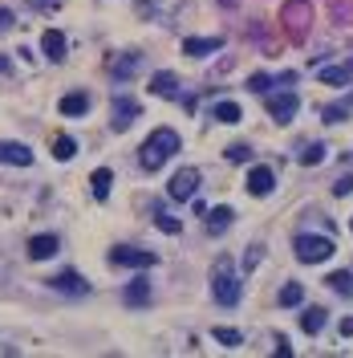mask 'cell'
Here are the masks:
<instances>
[{
    "mask_svg": "<svg viewBox=\"0 0 353 358\" xmlns=\"http://www.w3.org/2000/svg\"><path fill=\"white\" fill-rule=\"evenodd\" d=\"M281 33L288 45H305L313 33V4L308 0H284L281 4Z\"/></svg>",
    "mask_w": 353,
    "mask_h": 358,
    "instance_id": "cell-1",
    "label": "cell"
},
{
    "mask_svg": "<svg viewBox=\"0 0 353 358\" xmlns=\"http://www.w3.org/2000/svg\"><path fill=\"white\" fill-rule=\"evenodd\" d=\"M179 147H183L179 130H171V126H159V130H155V135H150V139L139 147V163H142L146 171H159L166 159L179 151Z\"/></svg>",
    "mask_w": 353,
    "mask_h": 358,
    "instance_id": "cell-2",
    "label": "cell"
},
{
    "mask_svg": "<svg viewBox=\"0 0 353 358\" xmlns=\"http://www.w3.org/2000/svg\"><path fill=\"white\" fill-rule=\"evenodd\" d=\"M292 248H297V261L301 264H321L333 257V240L329 237H313V232H301V237L292 240Z\"/></svg>",
    "mask_w": 353,
    "mask_h": 358,
    "instance_id": "cell-3",
    "label": "cell"
},
{
    "mask_svg": "<svg viewBox=\"0 0 353 358\" xmlns=\"http://www.w3.org/2000/svg\"><path fill=\"white\" fill-rule=\"evenodd\" d=\"M212 293H215V301H219V306H235V301H240V281L232 277V261H228V257L215 264Z\"/></svg>",
    "mask_w": 353,
    "mask_h": 358,
    "instance_id": "cell-4",
    "label": "cell"
},
{
    "mask_svg": "<svg viewBox=\"0 0 353 358\" xmlns=\"http://www.w3.org/2000/svg\"><path fill=\"white\" fill-rule=\"evenodd\" d=\"M110 264H122V269H155L159 253L134 248V244H118V248H110Z\"/></svg>",
    "mask_w": 353,
    "mask_h": 358,
    "instance_id": "cell-5",
    "label": "cell"
},
{
    "mask_svg": "<svg viewBox=\"0 0 353 358\" xmlns=\"http://www.w3.org/2000/svg\"><path fill=\"white\" fill-rule=\"evenodd\" d=\"M195 191H199V171L183 167V171H175V179H171L166 195H171L175 204H187V200H195Z\"/></svg>",
    "mask_w": 353,
    "mask_h": 358,
    "instance_id": "cell-6",
    "label": "cell"
},
{
    "mask_svg": "<svg viewBox=\"0 0 353 358\" xmlns=\"http://www.w3.org/2000/svg\"><path fill=\"white\" fill-rule=\"evenodd\" d=\"M297 110H301V98L292 94V90L268 94V114H272V122H292L297 119Z\"/></svg>",
    "mask_w": 353,
    "mask_h": 358,
    "instance_id": "cell-7",
    "label": "cell"
},
{
    "mask_svg": "<svg viewBox=\"0 0 353 358\" xmlns=\"http://www.w3.org/2000/svg\"><path fill=\"white\" fill-rule=\"evenodd\" d=\"M272 188H276V175H272V167H252L248 171V195H256V200H264V195H272Z\"/></svg>",
    "mask_w": 353,
    "mask_h": 358,
    "instance_id": "cell-8",
    "label": "cell"
},
{
    "mask_svg": "<svg viewBox=\"0 0 353 358\" xmlns=\"http://www.w3.org/2000/svg\"><path fill=\"white\" fill-rule=\"evenodd\" d=\"M49 285L61 289V293H73V297H86V293H90V285L81 281V273H73V269L57 273V277H49Z\"/></svg>",
    "mask_w": 353,
    "mask_h": 358,
    "instance_id": "cell-9",
    "label": "cell"
},
{
    "mask_svg": "<svg viewBox=\"0 0 353 358\" xmlns=\"http://www.w3.org/2000/svg\"><path fill=\"white\" fill-rule=\"evenodd\" d=\"M134 119H139V102L134 98H114V119H110V126L114 130H126Z\"/></svg>",
    "mask_w": 353,
    "mask_h": 358,
    "instance_id": "cell-10",
    "label": "cell"
},
{
    "mask_svg": "<svg viewBox=\"0 0 353 358\" xmlns=\"http://www.w3.org/2000/svg\"><path fill=\"white\" fill-rule=\"evenodd\" d=\"M0 163H13V167H29L33 163V151L24 143H4L0 139Z\"/></svg>",
    "mask_w": 353,
    "mask_h": 358,
    "instance_id": "cell-11",
    "label": "cell"
},
{
    "mask_svg": "<svg viewBox=\"0 0 353 358\" xmlns=\"http://www.w3.org/2000/svg\"><path fill=\"white\" fill-rule=\"evenodd\" d=\"M57 248H61V240L49 237V232H41V237L29 240V261H49V257H53Z\"/></svg>",
    "mask_w": 353,
    "mask_h": 358,
    "instance_id": "cell-12",
    "label": "cell"
},
{
    "mask_svg": "<svg viewBox=\"0 0 353 358\" xmlns=\"http://www.w3.org/2000/svg\"><path fill=\"white\" fill-rule=\"evenodd\" d=\"M215 49H223V37H187L183 41V53L187 57H207Z\"/></svg>",
    "mask_w": 353,
    "mask_h": 358,
    "instance_id": "cell-13",
    "label": "cell"
},
{
    "mask_svg": "<svg viewBox=\"0 0 353 358\" xmlns=\"http://www.w3.org/2000/svg\"><path fill=\"white\" fill-rule=\"evenodd\" d=\"M41 49H45V57L49 61H61V57H65V37H61V29H45V33H41Z\"/></svg>",
    "mask_w": 353,
    "mask_h": 358,
    "instance_id": "cell-14",
    "label": "cell"
},
{
    "mask_svg": "<svg viewBox=\"0 0 353 358\" xmlns=\"http://www.w3.org/2000/svg\"><path fill=\"white\" fill-rule=\"evenodd\" d=\"M150 94H159V98H179V77H175L171 70L155 73V77H150Z\"/></svg>",
    "mask_w": 353,
    "mask_h": 358,
    "instance_id": "cell-15",
    "label": "cell"
},
{
    "mask_svg": "<svg viewBox=\"0 0 353 358\" xmlns=\"http://www.w3.org/2000/svg\"><path fill=\"white\" fill-rule=\"evenodd\" d=\"M90 110V94L86 90H73V94L61 98V114H70V119H81Z\"/></svg>",
    "mask_w": 353,
    "mask_h": 358,
    "instance_id": "cell-16",
    "label": "cell"
},
{
    "mask_svg": "<svg viewBox=\"0 0 353 358\" xmlns=\"http://www.w3.org/2000/svg\"><path fill=\"white\" fill-rule=\"evenodd\" d=\"M325 322H329V310H321V306H308V310L301 313V330H305V334H321Z\"/></svg>",
    "mask_w": 353,
    "mask_h": 358,
    "instance_id": "cell-17",
    "label": "cell"
},
{
    "mask_svg": "<svg viewBox=\"0 0 353 358\" xmlns=\"http://www.w3.org/2000/svg\"><path fill=\"white\" fill-rule=\"evenodd\" d=\"M353 77V61H341V66H325L321 70V86H345Z\"/></svg>",
    "mask_w": 353,
    "mask_h": 358,
    "instance_id": "cell-18",
    "label": "cell"
},
{
    "mask_svg": "<svg viewBox=\"0 0 353 358\" xmlns=\"http://www.w3.org/2000/svg\"><path fill=\"white\" fill-rule=\"evenodd\" d=\"M126 306H150V281L146 277L126 285Z\"/></svg>",
    "mask_w": 353,
    "mask_h": 358,
    "instance_id": "cell-19",
    "label": "cell"
},
{
    "mask_svg": "<svg viewBox=\"0 0 353 358\" xmlns=\"http://www.w3.org/2000/svg\"><path fill=\"white\" fill-rule=\"evenodd\" d=\"M90 184H94V200H106V195H110V184H114V171L97 167L94 175H90Z\"/></svg>",
    "mask_w": 353,
    "mask_h": 358,
    "instance_id": "cell-20",
    "label": "cell"
},
{
    "mask_svg": "<svg viewBox=\"0 0 353 358\" xmlns=\"http://www.w3.org/2000/svg\"><path fill=\"white\" fill-rule=\"evenodd\" d=\"M329 17L341 24V29H350L353 24V0H329Z\"/></svg>",
    "mask_w": 353,
    "mask_h": 358,
    "instance_id": "cell-21",
    "label": "cell"
},
{
    "mask_svg": "<svg viewBox=\"0 0 353 358\" xmlns=\"http://www.w3.org/2000/svg\"><path fill=\"white\" fill-rule=\"evenodd\" d=\"M329 289H333V293H341V297H353V273H350V269L329 273Z\"/></svg>",
    "mask_w": 353,
    "mask_h": 358,
    "instance_id": "cell-22",
    "label": "cell"
},
{
    "mask_svg": "<svg viewBox=\"0 0 353 358\" xmlns=\"http://www.w3.org/2000/svg\"><path fill=\"white\" fill-rule=\"evenodd\" d=\"M73 155H77V139H70V135L53 139V159H57V163H70Z\"/></svg>",
    "mask_w": 353,
    "mask_h": 358,
    "instance_id": "cell-23",
    "label": "cell"
},
{
    "mask_svg": "<svg viewBox=\"0 0 353 358\" xmlns=\"http://www.w3.org/2000/svg\"><path fill=\"white\" fill-rule=\"evenodd\" d=\"M212 114L223 122V126H235V122H240V106H235V102H215Z\"/></svg>",
    "mask_w": 353,
    "mask_h": 358,
    "instance_id": "cell-24",
    "label": "cell"
},
{
    "mask_svg": "<svg viewBox=\"0 0 353 358\" xmlns=\"http://www.w3.org/2000/svg\"><path fill=\"white\" fill-rule=\"evenodd\" d=\"M232 208H212V212H207V228H212V232H223V228H228V224H232Z\"/></svg>",
    "mask_w": 353,
    "mask_h": 358,
    "instance_id": "cell-25",
    "label": "cell"
},
{
    "mask_svg": "<svg viewBox=\"0 0 353 358\" xmlns=\"http://www.w3.org/2000/svg\"><path fill=\"white\" fill-rule=\"evenodd\" d=\"M325 151H329L325 143H308L305 151H301V163H305V167H317V163H325Z\"/></svg>",
    "mask_w": 353,
    "mask_h": 358,
    "instance_id": "cell-26",
    "label": "cell"
},
{
    "mask_svg": "<svg viewBox=\"0 0 353 358\" xmlns=\"http://www.w3.org/2000/svg\"><path fill=\"white\" fill-rule=\"evenodd\" d=\"M305 301V285H297V281H288V285L281 289V306L288 310V306H301Z\"/></svg>",
    "mask_w": 353,
    "mask_h": 358,
    "instance_id": "cell-27",
    "label": "cell"
},
{
    "mask_svg": "<svg viewBox=\"0 0 353 358\" xmlns=\"http://www.w3.org/2000/svg\"><path fill=\"white\" fill-rule=\"evenodd\" d=\"M215 342L232 350V346H240V342H244V334H240V330H232V326H215Z\"/></svg>",
    "mask_w": 353,
    "mask_h": 358,
    "instance_id": "cell-28",
    "label": "cell"
},
{
    "mask_svg": "<svg viewBox=\"0 0 353 358\" xmlns=\"http://www.w3.org/2000/svg\"><path fill=\"white\" fill-rule=\"evenodd\" d=\"M134 70H139V53H130V57H118V61H114V77H130Z\"/></svg>",
    "mask_w": 353,
    "mask_h": 358,
    "instance_id": "cell-29",
    "label": "cell"
},
{
    "mask_svg": "<svg viewBox=\"0 0 353 358\" xmlns=\"http://www.w3.org/2000/svg\"><path fill=\"white\" fill-rule=\"evenodd\" d=\"M155 224H159V228H163L166 237H179V232H183V224H179V220H175V216H166V212H159V216H155Z\"/></svg>",
    "mask_w": 353,
    "mask_h": 358,
    "instance_id": "cell-30",
    "label": "cell"
},
{
    "mask_svg": "<svg viewBox=\"0 0 353 358\" xmlns=\"http://www.w3.org/2000/svg\"><path fill=\"white\" fill-rule=\"evenodd\" d=\"M223 155H228L232 163H248V159H252V147H248V143H232Z\"/></svg>",
    "mask_w": 353,
    "mask_h": 358,
    "instance_id": "cell-31",
    "label": "cell"
},
{
    "mask_svg": "<svg viewBox=\"0 0 353 358\" xmlns=\"http://www.w3.org/2000/svg\"><path fill=\"white\" fill-rule=\"evenodd\" d=\"M248 90H252V94H268V90H272V77H268V73H252V77H248Z\"/></svg>",
    "mask_w": 353,
    "mask_h": 358,
    "instance_id": "cell-32",
    "label": "cell"
},
{
    "mask_svg": "<svg viewBox=\"0 0 353 358\" xmlns=\"http://www.w3.org/2000/svg\"><path fill=\"white\" fill-rule=\"evenodd\" d=\"M350 114V102H341V106H321V119L325 122H341Z\"/></svg>",
    "mask_w": 353,
    "mask_h": 358,
    "instance_id": "cell-33",
    "label": "cell"
},
{
    "mask_svg": "<svg viewBox=\"0 0 353 358\" xmlns=\"http://www.w3.org/2000/svg\"><path fill=\"white\" fill-rule=\"evenodd\" d=\"M260 261H264V244H252V248L244 253V269H256Z\"/></svg>",
    "mask_w": 353,
    "mask_h": 358,
    "instance_id": "cell-34",
    "label": "cell"
},
{
    "mask_svg": "<svg viewBox=\"0 0 353 358\" xmlns=\"http://www.w3.org/2000/svg\"><path fill=\"white\" fill-rule=\"evenodd\" d=\"M353 191V175H341L337 184H333V195H350Z\"/></svg>",
    "mask_w": 353,
    "mask_h": 358,
    "instance_id": "cell-35",
    "label": "cell"
},
{
    "mask_svg": "<svg viewBox=\"0 0 353 358\" xmlns=\"http://www.w3.org/2000/svg\"><path fill=\"white\" fill-rule=\"evenodd\" d=\"M13 24H17V21H13V13H8V8H0V33H4V29H13Z\"/></svg>",
    "mask_w": 353,
    "mask_h": 358,
    "instance_id": "cell-36",
    "label": "cell"
},
{
    "mask_svg": "<svg viewBox=\"0 0 353 358\" xmlns=\"http://www.w3.org/2000/svg\"><path fill=\"white\" fill-rule=\"evenodd\" d=\"M33 8H61V0H29Z\"/></svg>",
    "mask_w": 353,
    "mask_h": 358,
    "instance_id": "cell-37",
    "label": "cell"
},
{
    "mask_svg": "<svg viewBox=\"0 0 353 358\" xmlns=\"http://www.w3.org/2000/svg\"><path fill=\"white\" fill-rule=\"evenodd\" d=\"M292 82H297V70H288V73H281V77H276V86H292Z\"/></svg>",
    "mask_w": 353,
    "mask_h": 358,
    "instance_id": "cell-38",
    "label": "cell"
},
{
    "mask_svg": "<svg viewBox=\"0 0 353 358\" xmlns=\"http://www.w3.org/2000/svg\"><path fill=\"white\" fill-rule=\"evenodd\" d=\"M341 338H353V318H345V322H341Z\"/></svg>",
    "mask_w": 353,
    "mask_h": 358,
    "instance_id": "cell-39",
    "label": "cell"
},
{
    "mask_svg": "<svg viewBox=\"0 0 353 358\" xmlns=\"http://www.w3.org/2000/svg\"><path fill=\"white\" fill-rule=\"evenodd\" d=\"M350 232H353V220H350Z\"/></svg>",
    "mask_w": 353,
    "mask_h": 358,
    "instance_id": "cell-40",
    "label": "cell"
}]
</instances>
